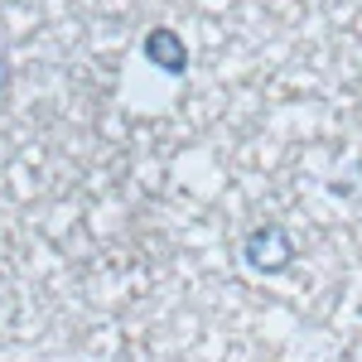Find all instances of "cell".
Listing matches in <instances>:
<instances>
[{
  "label": "cell",
  "mask_w": 362,
  "mask_h": 362,
  "mask_svg": "<svg viewBox=\"0 0 362 362\" xmlns=\"http://www.w3.org/2000/svg\"><path fill=\"white\" fill-rule=\"evenodd\" d=\"M242 261H247L256 276H280L295 266V242L280 223H256L242 237Z\"/></svg>",
  "instance_id": "6da1fadb"
},
{
  "label": "cell",
  "mask_w": 362,
  "mask_h": 362,
  "mask_svg": "<svg viewBox=\"0 0 362 362\" xmlns=\"http://www.w3.org/2000/svg\"><path fill=\"white\" fill-rule=\"evenodd\" d=\"M145 58H150V68H160L165 78H184V73H189V44H184L174 29H150V34H145Z\"/></svg>",
  "instance_id": "7a4b0ae2"
},
{
  "label": "cell",
  "mask_w": 362,
  "mask_h": 362,
  "mask_svg": "<svg viewBox=\"0 0 362 362\" xmlns=\"http://www.w3.org/2000/svg\"><path fill=\"white\" fill-rule=\"evenodd\" d=\"M15 83V68H10V54H5V39H0V92Z\"/></svg>",
  "instance_id": "3957f363"
}]
</instances>
